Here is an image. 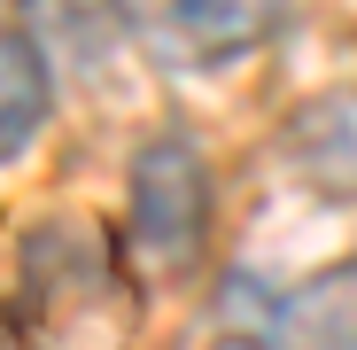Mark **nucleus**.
<instances>
[{"instance_id":"f03ea898","label":"nucleus","mask_w":357,"mask_h":350,"mask_svg":"<svg viewBox=\"0 0 357 350\" xmlns=\"http://www.w3.org/2000/svg\"><path fill=\"white\" fill-rule=\"evenodd\" d=\"M116 16H125V31L163 54V63L178 71H218V63H241V54H257L287 0H116Z\"/></svg>"},{"instance_id":"f257e3e1","label":"nucleus","mask_w":357,"mask_h":350,"mask_svg":"<svg viewBox=\"0 0 357 350\" xmlns=\"http://www.w3.org/2000/svg\"><path fill=\"white\" fill-rule=\"evenodd\" d=\"M210 233V171L195 156V140H148L132 156V210H125V242L140 265L155 272H178Z\"/></svg>"},{"instance_id":"20e7f679","label":"nucleus","mask_w":357,"mask_h":350,"mask_svg":"<svg viewBox=\"0 0 357 350\" xmlns=\"http://www.w3.org/2000/svg\"><path fill=\"white\" fill-rule=\"evenodd\" d=\"M0 63H8V125H0V156H24L31 133L47 125V54H39L31 31H8Z\"/></svg>"},{"instance_id":"7ed1b4c3","label":"nucleus","mask_w":357,"mask_h":350,"mask_svg":"<svg viewBox=\"0 0 357 350\" xmlns=\"http://www.w3.org/2000/svg\"><path fill=\"white\" fill-rule=\"evenodd\" d=\"M264 350H357V257L264 304Z\"/></svg>"}]
</instances>
